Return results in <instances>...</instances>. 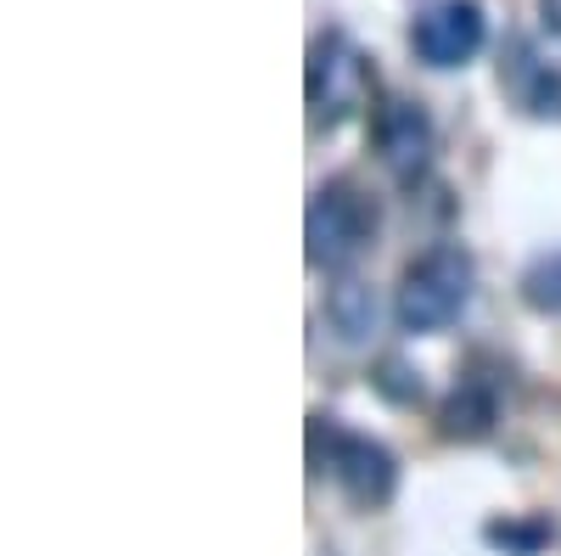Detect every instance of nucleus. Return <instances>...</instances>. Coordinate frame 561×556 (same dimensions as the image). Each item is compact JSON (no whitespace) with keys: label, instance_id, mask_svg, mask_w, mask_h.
<instances>
[{"label":"nucleus","instance_id":"nucleus-1","mask_svg":"<svg viewBox=\"0 0 561 556\" xmlns=\"http://www.w3.org/2000/svg\"><path fill=\"white\" fill-rule=\"evenodd\" d=\"M478 287V264L466 248L438 242L427 253H415L399 275V293H393V315L404 332H444L466 315Z\"/></svg>","mask_w":561,"mask_h":556},{"label":"nucleus","instance_id":"nucleus-2","mask_svg":"<svg viewBox=\"0 0 561 556\" xmlns=\"http://www.w3.org/2000/svg\"><path fill=\"white\" fill-rule=\"evenodd\" d=\"M370 237H377V208L354 180H325L314 185L309 214H304V253L314 270H343L354 264Z\"/></svg>","mask_w":561,"mask_h":556},{"label":"nucleus","instance_id":"nucleus-3","mask_svg":"<svg viewBox=\"0 0 561 556\" xmlns=\"http://www.w3.org/2000/svg\"><path fill=\"white\" fill-rule=\"evenodd\" d=\"M304 97H309V124L314 129H337L343 118H354L370 102V63L343 29H325V34L309 39Z\"/></svg>","mask_w":561,"mask_h":556},{"label":"nucleus","instance_id":"nucleus-4","mask_svg":"<svg viewBox=\"0 0 561 556\" xmlns=\"http://www.w3.org/2000/svg\"><path fill=\"white\" fill-rule=\"evenodd\" d=\"M309 422H314L309 433L325 439V455H314V461H320V473H332V484H337L354 506L377 512V506L393 500L399 467H393V450H388V444H377L370 433H348V428H337L332 416H309Z\"/></svg>","mask_w":561,"mask_h":556},{"label":"nucleus","instance_id":"nucleus-5","mask_svg":"<svg viewBox=\"0 0 561 556\" xmlns=\"http://www.w3.org/2000/svg\"><path fill=\"white\" fill-rule=\"evenodd\" d=\"M433 118L421 102L410 97H382L377 107H370V152H377V163L399 180V185H421L433 169Z\"/></svg>","mask_w":561,"mask_h":556},{"label":"nucleus","instance_id":"nucleus-6","mask_svg":"<svg viewBox=\"0 0 561 556\" xmlns=\"http://www.w3.org/2000/svg\"><path fill=\"white\" fill-rule=\"evenodd\" d=\"M489 39V23H483V7L478 0H433L421 7L415 23H410V52L427 63V68H466Z\"/></svg>","mask_w":561,"mask_h":556},{"label":"nucleus","instance_id":"nucleus-7","mask_svg":"<svg viewBox=\"0 0 561 556\" xmlns=\"http://www.w3.org/2000/svg\"><path fill=\"white\" fill-rule=\"evenodd\" d=\"M500 90L517 113L561 124V68L539 57V45L528 34H511L500 45Z\"/></svg>","mask_w":561,"mask_h":556},{"label":"nucleus","instance_id":"nucleus-8","mask_svg":"<svg viewBox=\"0 0 561 556\" xmlns=\"http://www.w3.org/2000/svg\"><path fill=\"white\" fill-rule=\"evenodd\" d=\"M325 320H332V332L343 343H370V332H377V293H370L365 282H354V275H343V282L325 293Z\"/></svg>","mask_w":561,"mask_h":556},{"label":"nucleus","instance_id":"nucleus-9","mask_svg":"<svg viewBox=\"0 0 561 556\" xmlns=\"http://www.w3.org/2000/svg\"><path fill=\"white\" fill-rule=\"evenodd\" d=\"M494 416H500V405H494V394L483 388V383H455V394L444 399V410H438V422H444V439H489L494 433Z\"/></svg>","mask_w":561,"mask_h":556},{"label":"nucleus","instance_id":"nucleus-10","mask_svg":"<svg viewBox=\"0 0 561 556\" xmlns=\"http://www.w3.org/2000/svg\"><path fill=\"white\" fill-rule=\"evenodd\" d=\"M523 304L528 309H539V315H561V248H550V253H539V259H528V270H523Z\"/></svg>","mask_w":561,"mask_h":556},{"label":"nucleus","instance_id":"nucleus-11","mask_svg":"<svg viewBox=\"0 0 561 556\" xmlns=\"http://www.w3.org/2000/svg\"><path fill=\"white\" fill-rule=\"evenodd\" d=\"M489 540L505 545V551H517V556H534L550 540V529L545 523H489Z\"/></svg>","mask_w":561,"mask_h":556},{"label":"nucleus","instance_id":"nucleus-12","mask_svg":"<svg viewBox=\"0 0 561 556\" xmlns=\"http://www.w3.org/2000/svg\"><path fill=\"white\" fill-rule=\"evenodd\" d=\"M539 23H545L550 34H561V0H539Z\"/></svg>","mask_w":561,"mask_h":556}]
</instances>
